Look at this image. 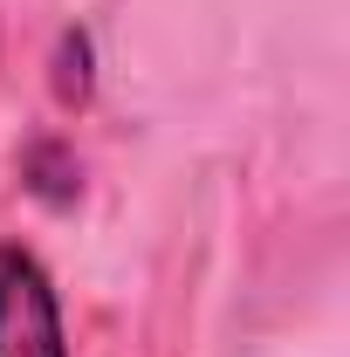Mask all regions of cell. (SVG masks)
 <instances>
[{
  "label": "cell",
  "instance_id": "6da1fadb",
  "mask_svg": "<svg viewBox=\"0 0 350 357\" xmlns=\"http://www.w3.org/2000/svg\"><path fill=\"white\" fill-rule=\"evenodd\" d=\"M0 357H69L55 275L21 241H0Z\"/></svg>",
  "mask_w": 350,
  "mask_h": 357
}]
</instances>
